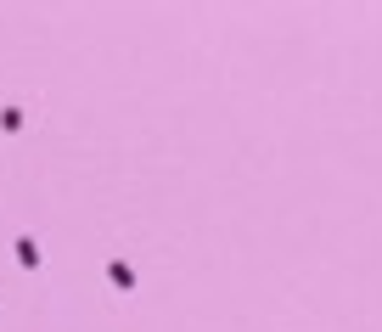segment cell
<instances>
[{
	"mask_svg": "<svg viewBox=\"0 0 382 332\" xmlns=\"http://www.w3.org/2000/svg\"><path fill=\"white\" fill-rule=\"evenodd\" d=\"M107 276H113V287H135V270H130L124 259H113V265H107Z\"/></svg>",
	"mask_w": 382,
	"mask_h": 332,
	"instance_id": "obj_1",
	"label": "cell"
},
{
	"mask_svg": "<svg viewBox=\"0 0 382 332\" xmlns=\"http://www.w3.org/2000/svg\"><path fill=\"white\" fill-rule=\"evenodd\" d=\"M17 259H23V265H40V248H34V237H17Z\"/></svg>",
	"mask_w": 382,
	"mask_h": 332,
	"instance_id": "obj_2",
	"label": "cell"
}]
</instances>
